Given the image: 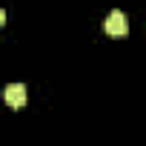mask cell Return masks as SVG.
<instances>
[{
  "mask_svg": "<svg viewBox=\"0 0 146 146\" xmlns=\"http://www.w3.org/2000/svg\"><path fill=\"white\" fill-rule=\"evenodd\" d=\"M126 32H129L126 15H123L120 9L109 12V17H106V35H112V37H126Z\"/></svg>",
  "mask_w": 146,
  "mask_h": 146,
  "instance_id": "cell-1",
  "label": "cell"
},
{
  "mask_svg": "<svg viewBox=\"0 0 146 146\" xmlns=\"http://www.w3.org/2000/svg\"><path fill=\"white\" fill-rule=\"evenodd\" d=\"M3 23H6V12H3V9H0V26H3Z\"/></svg>",
  "mask_w": 146,
  "mask_h": 146,
  "instance_id": "cell-3",
  "label": "cell"
},
{
  "mask_svg": "<svg viewBox=\"0 0 146 146\" xmlns=\"http://www.w3.org/2000/svg\"><path fill=\"white\" fill-rule=\"evenodd\" d=\"M3 100H6L12 109H23V106H26V86H23V83H12V86H6Z\"/></svg>",
  "mask_w": 146,
  "mask_h": 146,
  "instance_id": "cell-2",
  "label": "cell"
}]
</instances>
